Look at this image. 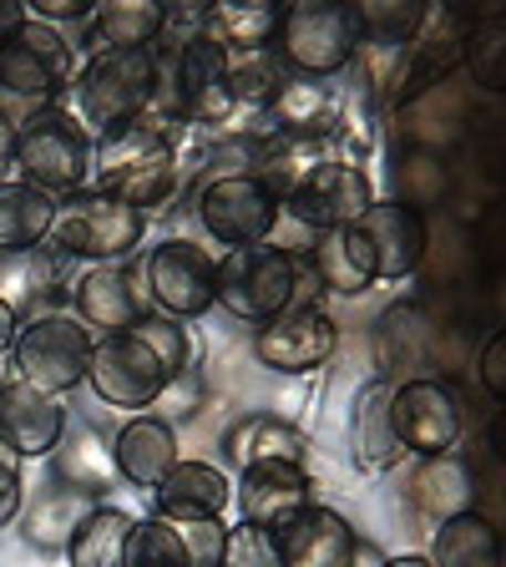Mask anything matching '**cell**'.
<instances>
[{"mask_svg":"<svg viewBox=\"0 0 506 567\" xmlns=\"http://www.w3.org/2000/svg\"><path fill=\"white\" fill-rule=\"evenodd\" d=\"M177 122L157 117L153 106L137 122L96 137L92 153V188L112 193L137 213H157L177 193Z\"/></svg>","mask_w":506,"mask_h":567,"instance_id":"cell-1","label":"cell"},{"mask_svg":"<svg viewBox=\"0 0 506 567\" xmlns=\"http://www.w3.org/2000/svg\"><path fill=\"white\" fill-rule=\"evenodd\" d=\"M153 112L177 127H228L238 117L228 92V51L208 35L183 47H157Z\"/></svg>","mask_w":506,"mask_h":567,"instance_id":"cell-2","label":"cell"},{"mask_svg":"<svg viewBox=\"0 0 506 567\" xmlns=\"http://www.w3.org/2000/svg\"><path fill=\"white\" fill-rule=\"evenodd\" d=\"M76 71H82V61H76V47L66 35L25 16L21 31L0 41V106L16 122L41 112V106H56L76 86Z\"/></svg>","mask_w":506,"mask_h":567,"instance_id":"cell-3","label":"cell"},{"mask_svg":"<svg viewBox=\"0 0 506 567\" xmlns=\"http://www.w3.org/2000/svg\"><path fill=\"white\" fill-rule=\"evenodd\" d=\"M92 153L96 137L82 127V117L66 102H56L16 122L11 173H21V183L51 193V198H71V193L92 188Z\"/></svg>","mask_w":506,"mask_h":567,"instance_id":"cell-4","label":"cell"},{"mask_svg":"<svg viewBox=\"0 0 506 567\" xmlns=\"http://www.w3.org/2000/svg\"><path fill=\"white\" fill-rule=\"evenodd\" d=\"M360 47H365L360 11L344 6V0H295V6H279L273 51L304 82H330V76L350 71Z\"/></svg>","mask_w":506,"mask_h":567,"instance_id":"cell-5","label":"cell"},{"mask_svg":"<svg viewBox=\"0 0 506 567\" xmlns=\"http://www.w3.org/2000/svg\"><path fill=\"white\" fill-rule=\"evenodd\" d=\"M157 92V47H142V51H96L86 56V66L76 71V117L92 137H106V132L127 127L137 122L147 106H153Z\"/></svg>","mask_w":506,"mask_h":567,"instance_id":"cell-6","label":"cell"},{"mask_svg":"<svg viewBox=\"0 0 506 567\" xmlns=\"http://www.w3.org/2000/svg\"><path fill=\"white\" fill-rule=\"evenodd\" d=\"M142 238H147V213L127 208L102 188H82L71 198H56L47 248H56L71 264H122L142 248Z\"/></svg>","mask_w":506,"mask_h":567,"instance_id":"cell-7","label":"cell"},{"mask_svg":"<svg viewBox=\"0 0 506 567\" xmlns=\"http://www.w3.org/2000/svg\"><path fill=\"white\" fill-rule=\"evenodd\" d=\"M218 269V305L244 324H269L273 315L295 305V269L299 254L269 244H248V248H228L224 259H213Z\"/></svg>","mask_w":506,"mask_h":567,"instance_id":"cell-8","label":"cell"},{"mask_svg":"<svg viewBox=\"0 0 506 567\" xmlns=\"http://www.w3.org/2000/svg\"><path fill=\"white\" fill-rule=\"evenodd\" d=\"M92 340L96 334L86 330L76 315H41L31 324L16 330V344H11V370L16 380L25 385L47 390V395H66L86 380V365H92Z\"/></svg>","mask_w":506,"mask_h":567,"instance_id":"cell-9","label":"cell"},{"mask_svg":"<svg viewBox=\"0 0 506 567\" xmlns=\"http://www.w3.org/2000/svg\"><path fill=\"white\" fill-rule=\"evenodd\" d=\"M137 279H142L147 305L167 319H183V324L218 305V269H213V259L198 244H188V238L157 244L153 254L142 259Z\"/></svg>","mask_w":506,"mask_h":567,"instance_id":"cell-10","label":"cell"},{"mask_svg":"<svg viewBox=\"0 0 506 567\" xmlns=\"http://www.w3.org/2000/svg\"><path fill=\"white\" fill-rule=\"evenodd\" d=\"M86 385L96 390V401L117 405V411H142V405H157L173 385V375L163 370L147 344L132 330L117 334H96L92 340V365H86Z\"/></svg>","mask_w":506,"mask_h":567,"instance_id":"cell-11","label":"cell"},{"mask_svg":"<svg viewBox=\"0 0 506 567\" xmlns=\"http://www.w3.org/2000/svg\"><path fill=\"white\" fill-rule=\"evenodd\" d=\"M279 198L259 177H208L198 188V224L224 248L269 244L273 228H279Z\"/></svg>","mask_w":506,"mask_h":567,"instance_id":"cell-12","label":"cell"},{"mask_svg":"<svg viewBox=\"0 0 506 567\" xmlns=\"http://www.w3.org/2000/svg\"><path fill=\"white\" fill-rule=\"evenodd\" d=\"M370 203H375V188H370L365 167L344 163V157H330V163H319L314 173L283 198V213H289L295 224L314 228V234H334V228L360 224Z\"/></svg>","mask_w":506,"mask_h":567,"instance_id":"cell-13","label":"cell"},{"mask_svg":"<svg viewBox=\"0 0 506 567\" xmlns=\"http://www.w3.org/2000/svg\"><path fill=\"white\" fill-rule=\"evenodd\" d=\"M390 415H395V436H401L405 456L436 461L451 456L461 441V401L441 380H405L390 395Z\"/></svg>","mask_w":506,"mask_h":567,"instance_id":"cell-14","label":"cell"},{"mask_svg":"<svg viewBox=\"0 0 506 567\" xmlns=\"http://www.w3.org/2000/svg\"><path fill=\"white\" fill-rule=\"evenodd\" d=\"M340 344V324L319 309H283L269 324H259L254 334V354H259L264 370H279V375H309L334 354Z\"/></svg>","mask_w":506,"mask_h":567,"instance_id":"cell-15","label":"cell"},{"mask_svg":"<svg viewBox=\"0 0 506 567\" xmlns=\"http://www.w3.org/2000/svg\"><path fill=\"white\" fill-rule=\"evenodd\" d=\"M238 522L279 532L314 502V476L304 461H254L238 472Z\"/></svg>","mask_w":506,"mask_h":567,"instance_id":"cell-16","label":"cell"},{"mask_svg":"<svg viewBox=\"0 0 506 567\" xmlns=\"http://www.w3.org/2000/svg\"><path fill=\"white\" fill-rule=\"evenodd\" d=\"M71 295V259L56 248H16L0 254V305L11 309L21 324L41 315H56V305Z\"/></svg>","mask_w":506,"mask_h":567,"instance_id":"cell-17","label":"cell"},{"mask_svg":"<svg viewBox=\"0 0 506 567\" xmlns=\"http://www.w3.org/2000/svg\"><path fill=\"white\" fill-rule=\"evenodd\" d=\"M66 431V405L47 390L25 385V380H0V441L16 451L21 461L51 456Z\"/></svg>","mask_w":506,"mask_h":567,"instance_id":"cell-18","label":"cell"},{"mask_svg":"<svg viewBox=\"0 0 506 567\" xmlns=\"http://www.w3.org/2000/svg\"><path fill=\"white\" fill-rule=\"evenodd\" d=\"M273 547H279L283 567H350L360 553V532L334 507L309 502L299 517H289L273 532Z\"/></svg>","mask_w":506,"mask_h":567,"instance_id":"cell-19","label":"cell"},{"mask_svg":"<svg viewBox=\"0 0 506 567\" xmlns=\"http://www.w3.org/2000/svg\"><path fill=\"white\" fill-rule=\"evenodd\" d=\"M71 309L82 319L86 330H102V334H117L132 330L142 315H147V295H142V279L122 264H92L82 279L71 284Z\"/></svg>","mask_w":506,"mask_h":567,"instance_id":"cell-20","label":"cell"},{"mask_svg":"<svg viewBox=\"0 0 506 567\" xmlns=\"http://www.w3.org/2000/svg\"><path fill=\"white\" fill-rule=\"evenodd\" d=\"M360 234H365L370 254H375V284H401L421 269L425 259V218L411 203H370L365 218H360Z\"/></svg>","mask_w":506,"mask_h":567,"instance_id":"cell-21","label":"cell"},{"mask_svg":"<svg viewBox=\"0 0 506 567\" xmlns=\"http://www.w3.org/2000/svg\"><path fill=\"white\" fill-rule=\"evenodd\" d=\"M147 496H153V517L183 527V522L224 517L228 502H234V482H228L218 466H208V461H188V456H183Z\"/></svg>","mask_w":506,"mask_h":567,"instance_id":"cell-22","label":"cell"},{"mask_svg":"<svg viewBox=\"0 0 506 567\" xmlns=\"http://www.w3.org/2000/svg\"><path fill=\"white\" fill-rule=\"evenodd\" d=\"M112 461H117V482L137 486V492H153L183 461L173 421L167 415H132V421H122L117 441H112Z\"/></svg>","mask_w":506,"mask_h":567,"instance_id":"cell-23","label":"cell"},{"mask_svg":"<svg viewBox=\"0 0 506 567\" xmlns=\"http://www.w3.org/2000/svg\"><path fill=\"white\" fill-rule=\"evenodd\" d=\"M390 395L395 385L390 380H370L360 395H354V415H350V456L360 472L380 476L395 472L405 456L401 436H395V415H390Z\"/></svg>","mask_w":506,"mask_h":567,"instance_id":"cell-24","label":"cell"},{"mask_svg":"<svg viewBox=\"0 0 506 567\" xmlns=\"http://www.w3.org/2000/svg\"><path fill=\"white\" fill-rule=\"evenodd\" d=\"M51 456H56L61 486L92 496V502H102V496L117 486L112 441H102V431H92L86 421H71V415H66V431H61V441H56V451H51Z\"/></svg>","mask_w":506,"mask_h":567,"instance_id":"cell-25","label":"cell"},{"mask_svg":"<svg viewBox=\"0 0 506 567\" xmlns=\"http://www.w3.org/2000/svg\"><path fill=\"white\" fill-rule=\"evenodd\" d=\"M309 264H314L324 295H350L360 299L375 284V254H370L365 234L360 228H334V234H314L309 248Z\"/></svg>","mask_w":506,"mask_h":567,"instance_id":"cell-26","label":"cell"},{"mask_svg":"<svg viewBox=\"0 0 506 567\" xmlns=\"http://www.w3.org/2000/svg\"><path fill=\"white\" fill-rule=\"evenodd\" d=\"M163 35V6L153 0H92L86 16V41L96 51H142L157 47Z\"/></svg>","mask_w":506,"mask_h":567,"instance_id":"cell-27","label":"cell"},{"mask_svg":"<svg viewBox=\"0 0 506 567\" xmlns=\"http://www.w3.org/2000/svg\"><path fill=\"white\" fill-rule=\"evenodd\" d=\"M319 163H330V137H309V132H269L264 147H259V167H254V177H259L283 208V198H289Z\"/></svg>","mask_w":506,"mask_h":567,"instance_id":"cell-28","label":"cell"},{"mask_svg":"<svg viewBox=\"0 0 506 567\" xmlns=\"http://www.w3.org/2000/svg\"><path fill=\"white\" fill-rule=\"evenodd\" d=\"M344 117V102L330 82H304V76H289L279 96L269 106L273 132H309V137H334Z\"/></svg>","mask_w":506,"mask_h":567,"instance_id":"cell-29","label":"cell"},{"mask_svg":"<svg viewBox=\"0 0 506 567\" xmlns=\"http://www.w3.org/2000/svg\"><path fill=\"white\" fill-rule=\"evenodd\" d=\"M51 218H56V198L21 177H6L0 183V254H16V248H41L51 234Z\"/></svg>","mask_w":506,"mask_h":567,"instance_id":"cell-30","label":"cell"},{"mask_svg":"<svg viewBox=\"0 0 506 567\" xmlns=\"http://www.w3.org/2000/svg\"><path fill=\"white\" fill-rule=\"evenodd\" d=\"M92 507V496L71 492V486H51V492L31 496V507H21V537L41 553H66L71 532L82 527V517Z\"/></svg>","mask_w":506,"mask_h":567,"instance_id":"cell-31","label":"cell"},{"mask_svg":"<svg viewBox=\"0 0 506 567\" xmlns=\"http://www.w3.org/2000/svg\"><path fill=\"white\" fill-rule=\"evenodd\" d=\"M431 537H436L431 557H425L431 567H502V537L476 512H456V517L436 522Z\"/></svg>","mask_w":506,"mask_h":567,"instance_id":"cell-32","label":"cell"},{"mask_svg":"<svg viewBox=\"0 0 506 567\" xmlns=\"http://www.w3.org/2000/svg\"><path fill=\"white\" fill-rule=\"evenodd\" d=\"M224 446H228V456H234V466L244 472L254 461H304L309 441H304V431H295L289 421L259 411V415H244V421L228 431Z\"/></svg>","mask_w":506,"mask_h":567,"instance_id":"cell-33","label":"cell"},{"mask_svg":"<svg viewBox=\"0 0 506 567\" xmlns=\"http://www.w3.org/2000/svg\"><path fill=\"white\" fill-rule=\"evenodd\" d=\"M295 71L279 61L273 47H244V51H228V92H234L238 112H269L273 96L289 86Z\"/></svg>","mask_w":506,"mask_h":567,"instance_id":"cell-34","label":"cell"},{"mask_svg":"<svg viewBox=\"0 0 506 567\" xmlns=\"http://www.w3.org/2000/svg\"><path fill=\"white\" fill-rule=\"evenodd\" d=\"M132 522H137L132 512L102 507V502H96V507L82 517V527L71 532V543H66L71 567H122L127 563Z\"/></svg>","mask_w":506,"mask_h":567,"instance_id":"cell-35","label":"cell"},{"mask_svg":"<svg viewBox=\"0 0 506 567\" xmlns=\"http://www.w3.org/2000/svg\"><path fill=\"white\" fill-rule=\"evenodd\" d=\"M279 31V6L248 0V6H208V41H218L224 51L244 47H273Z\"/></svg>","mask_w":506,"mask_h":567,"instance_id":"cell-36","label":"cell"},{"mask_svg":"<svg viewBox=\"0 0 506 567\" xmlns=\"http://www.w3.org/2000/svg\"><path fill=\"white\" fill-rule=\"evenodd\" d=\"M421 507L431 512L436 522L456 517V512H472V482H466V466H461V461H451V456L425 461Z\"/></svg>","mask_w":506,"mask_h":567,"instance_id":"cell-37","label":"cell"},{"mask_svg":"<svg viewBox=\"0 0 506 567\" xmlns=\"http://www.w3.org/2000/svg\"><path fill=\"white\" fill-rule=\"evenodd\" d=\"M132 334H137L147 350L163 360V370L173 380H183L188 375V365H193V334H188V324L183 319H167V315H157V309H147V315L132 324Z\"/></svg>","mask_w":506,"mask_h":567,"instance_id":"cell-38","label":"cell"},{"mask_svg":"<svg viewBox=\"0 0 506 567\" xmlns=\"http://www.w3.org/2000/svg\"><path fill=\"white\" fill-rule=\"evenodd\" d=\"M122 567H188V553H183V543H177L173 522H163V517L132 522L127 563Z\"/></svg>","mask_w":506,"mask_h":567,"instance_id":"cell-39","label":"cell"},{"mask_svg":"<svg viewBox=\"0 0 506 567\" xmlns=\"http://www.w3.org/2000/svg\"><path fill=\"white\" fill-rule=\"evenodd\" d=\"M224 567H283V563H279V547H273V532L248 527V522L228 527Z\"/></svg>","mask_w":506,"mask_h":567,"instance_id":"cell-40","label":"cell"},{"mask_svg":"<svg viewBox=\"0 0 506 567\" xmlns=\"http://www.w3.org/2000/svg\"><path fill=\"white\" fill-rule=\"evenodd\" d=\"M177 543L188 553V567H224V543H228V522L208 517V522H183Z\"/></svg>","mask_w":506,"mask_h":567,"instance_id":"cell-41","label":"cell"},{"mask_svg":"<svg viewBox=\"0 0 506 567\" xmlns=\"http://www.w3.org/2000/svg\"><path fill=\"white\" fill-rule=\"evenodd\" d=\"M208 35V6H163V35L157 47H183Z\"/></svg>","mask_w":506,"mask_h":567,"instance_id":"cell-42","label":"cell"},{"mask_svg":"<svg viewBox=\"0 0 506 567\" xmlns=\"http://www.w3.org/2000/svg\"><path fill=\"white\" fill-rule=\"evenodd\" d=\"M25 507V482H21V456L0 441V527H11Z\"/></svg>","mask_w":506,"mask_h":567,"instance_id":"cell-43","label":"cell"},{"mask_svg":"<svg viewBox=\"0 0 506 567\" xmlns=\"http://www.w3.org/2000/svg\"><path fill=\"white\" fill-rule=\"evenodd\" d=\"M482 380H486V390H492V395H502V390H506V344H502V340H492V344H486Z\"/></svg>","mask_w":506,"mask_h":567,"instance_id":"cell-44","label":"cell"},{"mask_svg":"<svg viewBox=\"0 0 506 567\" xmlns=\"http://www.w3.org/2000/svg\"><path fill=\"white\" fill-rule=\"evenodd\" d=\"M11 167H16V117L0 106V183H6Z\"/></svg>","mask_w":506,"mask_h":567,"instance_id":"cell-45","label":"cell"},{"mask_svg":"<svg viewBox=\"0 0 506 567\" xmlns=\"http://www.w3.org/2000/svg\"><path fill=\"white\" fill-rule=\"evenodd\" d=\"M16 330H21V319H16L11 309L0 305V354H11V344H16Z\"/></svg>","mask_w":506,"mask_h":567,"instance_id":"cell-46","label":"cell"},{"mask_svg":"<svg viewBox=\"0 0 506 567\" xmlns=\"http://www.w3.org/2000/svg\"><path fill=\"white\" fill-rule=\"evenodd\" d=\"M25 25V6H0V41Z\"/></svg>","mask_w":506,"mask_h":567,"instance_id":"cell-47","label":"cell"},{"mask_svg":"<svg viewBox=\"0 0 506 567\" xmlns=\"http://www.w3.org/2000/svg\"><path fill=\"white\" fill-rule=\"evenodd\" d=\"M380 563H385V557H380L375 547H370L365 537H360V553H354V563H350V567H380Z\"/></svg>","mask_w":506,"mask_h":567,"instance_id":"cell-48","label":"cell"},{"mask_svg":"<svg viewBox=\"0 0 506 567\" xmlns=\"http://www.w3.org/2000/svg\"><path fill=\"white\" fill-rule=\"evenodd\" d=\"M380 567H431V563H425V557H385Z\"/></svg>","mask_w":506,"mask_h":567,"instance_id":"cell-49","label":"cell"},{"mask_svg":"<svg viewBox=\"0 0 506 567\" xmlns=\"http://www.w3.org/2000/svg\"><path fill=\"white\" fill-rule=\"evenodd\" d=\"M0 380H6V375H0Z\"/></svg>","mask_w":506,"mask_h":567,"instance_id":"cell-50","label":"cell"}]
</instances>
